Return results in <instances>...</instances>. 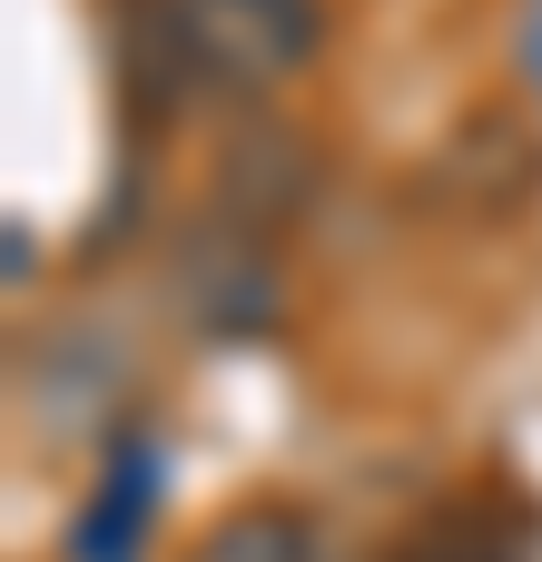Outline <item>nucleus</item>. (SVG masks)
I'll use <instances>...</instances> for the list:
<instances>
[{
    "instance_id": "2",
    "label": "nucleus",
    "mask_w": 542,
    "mask_h": 562,
    "mask_svg": "<svg viewBox=\"0 0 542 562\" xmlns=\"http://www.w3.org/2000/svg\"><path fill=\"white\" fill-rule=\"evenodd\" d=\"M306 188H316V168H306V138H296V128H247V138L227 148V168H217V207H227L247 237H276V227L306 207Z\"/></svg>"
},
{
    "instance_id": "3",
    "label": "nucleus",
    "mask_w": 542,
    "mask_h": 562,
    "mask_svg": "<svg viewBox=\"0 0 542 562\" xmlns=\"http://www.w3.org/2000/svg\"><path fill=\"white\" fill-rule=\"evenodd\" d=\"M178 562H326V533L296 504H237V514H217Z\"/></svg>"
},
{
    "instance_id": "1",
    "label": "nucleus",
    "mask_w": 542,
    "mask_h": 562,
    "mask_svg": "<svg viewBox=\"0 0 542 562\" xmlns=\"http://www.w3.org/2000/svg\"><path fill=\"white\" fill-rule=\"evenodd\" d=\"M326 10L316 0H148L138 10V69L178 99H247L316 59Z\"/></svg>"
}]
</instances>
